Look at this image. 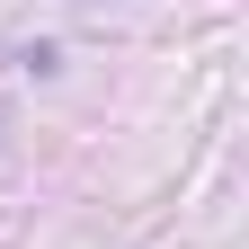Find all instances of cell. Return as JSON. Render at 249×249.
Masks as SVG:
<instances>
[]
</instances>
